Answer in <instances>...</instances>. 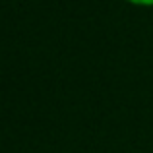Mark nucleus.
I'll return each mask as SVG.
<instances>
[{
	"instance_id": "f257e3e1",
	"label": "nucleus",
	"mask_w": 153,
	"mask_h": 153,
	"mask_svg": "<svg viewBox=\"0 0 153 153\" xmlns=\"http://www.w3.org/2000/svg\"><path fill=\"white\" fill-rule=\"evenodd\" d=\"M128 2H132V4H140V6H151L153 0H128Z\"/></svg>"
}]
</instances>
